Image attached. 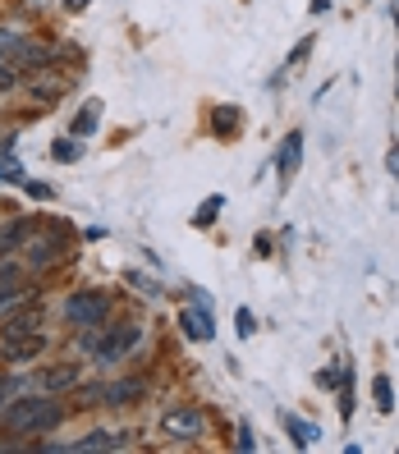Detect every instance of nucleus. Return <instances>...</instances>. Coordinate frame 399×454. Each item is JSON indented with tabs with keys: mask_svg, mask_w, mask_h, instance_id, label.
I'll list each match as a JSON object with an SVG mask.
<instances>
[{
	"mask_svg": "<svg viewBox=\"0 0 399 454\" xmlns=\"http://www.w3.org/2000/svg\"><path fill=\"white\" fill-rule=\"evenodd\" d=\"M234 326H239V335H244V340L257 331V322H253V312H248V308H239V312H234Z\"/></svg>",
	"mask_w": 399,
	"mask_h": 454,
	"instance_id": "nucleus-24",
	"label": "nucleus"
},
{
	"mask_svg": "<svg viewBox=\"0 0 399 454\" xmlns=\"http://www.w3.org/2000/svg\"><path fill=\"white\" fill-rule=\"evenodd\" d=\"M344 381V363H335V367H322V372H317V386H322V390H331V386H340Z\"/></svg>",
	"mask_w": 399,
	"mask_h": 454,
	"instance_id": "nucleus-20",
	"label": "nucleus"
},
{
	"mask_svg": "<svg viewBox=\"0 0 399 454\" xmlns=\"http://www.w3.org/2000/svg\"><path fill=\"white\" fill-rule=\"evenodd\" d=\"M221 207H225V198H221V193H211V198H207V202L198 207L193 225H211V221H216V211H221Z\"/></svg>",
	"mask_w": 399,
	"mask_h": 454,
	"instance_id": "nucleus-19",
	"label": "nucleus"
},
{
	"mask_svg": "<svg viewBox=\"0 0 399 454\" xmlns=\"http://www.w3.org/2000/svg\"><path fill=\"white\" fill-rule=\"evenodd\" d=\"M51 156H56V161H78V156H83V147L69 143V138H60L56 147H51Z\"/></svg>",
	"mask_w": 399,
	"mask_h": 454,
	"instance_id": "nucleus-21",
	"label": "nucleus"
},
{
	"mask_svg": "<svg viewBox=\"0 0 399 454\" xmlns=\"http://www.w3.org/2000/svg\"><path fill=\"white\" fill-rule=\"evenodd\" d=\"M312 42H317V37H312V33H308V37H303V42H299V51H294V56H289V69H299V65H303V60H308V56H312Z\"/></svg>",
	"mask_w": 399,
	"mask_h": 454,
	"instance_id": "nucleus-25",
	"label": "nucleus"
},
{
	"mask_svg": "<svg viewBox=\"0 0 399 454\" xmlns=\"http://www.w3.org/2000/svg\"><path fill=\"white\" fill-rule=\"evenodd\" d=\"M395 23H399V0H395Z\"/></svg>",
	"mask_w": 399,
	"mask_h": 454,
	"instance_id": "nucleus-29",
	"label": "nucleus"
},
{
	"mask_svg": "<svg viewBox=\"0 0 399 454\" xmlns=\"http://www.w3.org/2000/svg\"><path fill=\"white\" fill-rule=\"evenodd\" d=\"M138 395H147V386L138 377H129V381H111L101 390V404H133Z\"/></svg>",
	"mask_w": 399,
	"mask_h": 454,
	"instance_id": "nucleus-9",
	"label": "nucleus"
},
{
	"mask_svg": "<svg viewBox=\"0 0 399 454\" xmlns=\"http://www.w3.org/2000/svg\"><path fill=\"white\" fill-rule=\"evenodd\" d=\"M161 432H166L170 441H198V436H202V413H198V409H170V413L161 418Z\"/></svg>",
	"mask_w": 399,
	"mask_h": 454,
	"instance_id": "nucleus-4",
	"label": "nucleus"
},
{
	"mask_svg": "<svg viewBox=\"0 0 399 454\" xmlns=\"http://www.w3.org/2000/svg\"><path fill=\"white\" fill-rule=\"evenodd\" d=\"M65 5H69V10L78 14V10H88V0H65Z\"/></svg>",
	"mask_w": 399,
	"mask_h": 454,
	"instance_id": "nucleus-28",
	"label": "nucleus"
},
{
	"mask_svg": "<svg viewBox=\"0 0 399 454\" xmlns=\"http://www.w3.org/2000/svg\"><path fill=\"white\" fill-rule=\"evenodd\" d=\"M143 340V331L138 326H115L111 335H106L101 344H97V363H120L129 349H133V344H138Z\"/></svg>",
	"mask_w": 399,
	"mask_h": 454,
	"instance_id": "nucleus-6",
	"label": "nucleus"
},
{
	"mask_svg": "<svg viewBox=\"0 0 399 454\" xmlns=\"http://www.w3.org/2000/svg\"><path fill=\"white\" fill-rule=\"evenodd\" d=\"M299 166H303V133H289L285 147H280V179L289 184L299 175Z\"/></svg>",
	"mask_w": 399,
	"mask_h": 454,
	"instance_id": "nucleus-8",
	"label": "nucleus"
},
{
	"mask_svg": "<svg viewBox=\"0 0 399 454\" xmlns=\"http://www.w3.org/2000/svg\"><path fill=\"white\" fill-rule=\"evenodd\" d=\"M19 83V69H14V60H0V92H10Z\"/></svg>",
	"mask_w": 399,
	"mask_h": 454,
	"instance_id": "nucleus-23",
	"label": "nucleus"
},
{
	"mask_svg": "<svg viewBox=\"0 0 399 454\" xmlns=\"http://www.w3.org/2000/svg\"><path fill=\"white\" fill-rule=\"evenodd\" d=\"M19 271H14V266H0V308H10L14 299H19Z\"/></svg>",
	"mask_w": 399,
	"mask_h": 454,
	"instance_id": "nucleus-14",
	"label": "nucleus"
},
{
	"mask_svg": "<svg viewBox=\"0 0 399 454\" xmlns=\"http://www.w3.org/2000/svg\"><path fill=\"white\" fill-rule=\"evenodd\" d=\"M211 129H216L221 138H234V133L244 129V111H239V106H221L216 120H211Z\"/></svg>",
	"mask_w": 399,
	"mask_h": 454,
	"instance_id": "nucleus-11",
	"label": "nucleus"
},
{
	"mask_svg": "<svg viewBox=\"0 0 399 454\" xmlns=\"http://www.w3.org/2000/svg\"><path fill=\"white\" fill-rule=\"evenodd\" d=\"M372 399H377L381 413L395 409V386H390V377H377V381H372Z\"/></svg>",
	"mask_w": 399,
	"mask_h": 454,
	"instance_id": "nucleus-17",
	"label": "nucleus"
},
{
	"mask_svg": "<svg viewBox=\"0 0 399 454\" xmlns=\"http://www.w3.org/2000/svg\"><path fill=\"white\" fill-rule=\"evenodd\" d=\"M33 92H37L42 101H56V97L65 92V78H42V69H37V78H33Z\"/></svg>",
	"mask_w": 399,
	"mask_h": 454,
	"instance_id": "nucleus-18",
	"label": "nucleus"
},
{
	"mask_svg": "<svg viewBox=\"0 0 399 454\" xmlns=\"http://www.w3.org/2000/svg\"><path fill=\"white\" fill-rule=\"evenodd\" d=\"M179 326H184V335H189V340H211V335H216V331H211V317L207 312H179Z\"/></svg>",
	"mask_w": 399,
	"mask_h": 454,
	"instance_id": "nucleus-10",
	"label": "nucleus"
},
{
	"mask_svg": "<svg viewBox=\"0 0 399 454\" xmlns=\"http://www.w3.org/2000/svg\"><path fill=\"white\" fill-rule=\"evenodd\" d=\"M124 445V432H92L83 441H74L69 450H120Z\"/></svg>",
	"mask_w": 399,
	"mask_h": 454,
	"instance_id": "nucleus-12",
	"label": "nucleus"
},
{
	"mask_svg": "<svg viewBox=\"0 0 399 454\" xmlns=\"http://www.w3.org/2000/svg\"><path fill=\"white\" fill-rule=\"evenodd\" d=\"M42 354H46V335L42 331H14V335L0 340V358L5 363H33Z\"/></svg>",
	"mask_w": 399,
	"mask_h": 454,
	"instance_id": "nucleus-3",
	"label": "nucleus"
},
{
	"mask_svg": "<svg viewBox=\"0 0 399 454\" xmlns=\"http://www.w3.org/2000/svg\"><path fill=\"white\" fill-rule=\"evenodd\" d=\"M386 170L399 179V147H390V156H386Z\"/></svg>",
	"mask_w": 399,
	"mask_h": 454,
	"instance_id": "nucleus-26",
	"label": "nucleus"
},
{
	"mask_svg": "<svg viewBox=\"0 0 399 454\" xmlns=\"http://www.w3.org/2000/svg\"><path fill=\"white\" fill-rule=\"evenodd\" d=\"M28 386H33V390H42V395H60V390L78 386V363H56V367H42Z\"/></svg>",
	"mask_w": 399,
	"mask_h": 454,
	"instance_id": "nucleus-5",
	"label": "nucleus"
},
{
	"mask_svg": "<svg viewBox=\"0 0 399 454\" xmlns=\"http://www.w3.org/2000/svg\"><path fill=\"white\" fill-rule=\"evenodd\" d=\"M23 386H28V381H19V377H0V409H5V404H10V399H14Z\"/></svg>",
	"mask_w": 399,
	"mask_h": 454,
	"instance_id": "nucleus-22",
	"label": "nucleus"
},
{
	"mask_svg": "<svg viewBox=\"0 0 399 454\" xmlns=\"http://www.w3.org/2000/svg\"><path fill=\"white\" fill-rule=\"evenodd\" d=\"M239 450H253V432H248V427H239V441H234Z\"/></svg>",
	"mask_w": 399,
	"mask_h": 454,
	"instance_id": "nucleus-27",
	"label": "nucleus"
},
{
	"mask_svg": "<svg viewBox=\"0 0 399 454\" xmlns=\"http://www.w3.org/2000/svg\"><path fill=\"white\" fill-rule=\"evenodd\" d=\"M285 427H289V436H294L299 445H312L317 436H322V432H317V427H312V422H303V418H294V413H289V418H285Z\"/></svg>",
	"mask_w": 399,
	"mask_h": 454,
	"instance_id": "nucleus-16",
	"label": "nucleus"
},
{
	"mask_svg": "<svg viewBox=\"0 0 399 454\" xmlns=\"http://www.w3.org/2000/svg\"><path fill=\"white\" fill-rule=\"evenodd\" d=\"M0 60H33V51L23 46L14 33H0Z\"/></svg>",
	"mask_w": 399,
	"mask_h": 454,
	"instance_id": "nucleus-15",
	"label": "nucleus"
},
{
	"mask_svg": "<svg viewBox=\"0 0 399 454\" xmlns=\"http://www.w3.org/2000/svg\"><path fill=\"white\" fill-rule=\"evenodd\" d=\"M65 317L74 326H101L106 317H111V299H106L101 289H78L74 299L65 303Z\"/></svg>",
	"mask_w": 399,
	"mask_h": 454,
	"instance_id": "nucleus-2",
	"label": "nucleus"
},
{
	"mask_svg": "<svg viewBox=\"0 0 399 454\" xmlns=\"http://www.w3.org/2000/svg\"><path fill=\"white\" fill-rule=\"evenodd\" d=\"M60 248H65L60 234H42V239L33 234L28 244H23V262H28V266H51V262L60 257Z\"/></svg>",
	"mask_w": 399,
	"mask_h": 454,
	"instance_id": "nucleus-7",
	"label": "nucleus"
},
{
	"mask_svg": "<svg viewBox=\"0 0 399 454\" xmlns=\"http://www.w3.org/2000/svg\"><path fill=\"white\" fill-rule=\"evenodd\" d=\"M0 413H5V427H10V432H23V436H42V432H56V427H60V404H56V399H51V395H33V399H10V404L5 409H0Z\"/></svg>",
	"mask_w": 399,
	"mask_h": 454,
	"instance_id": "nucleus-1",
	"label": "nucleus"
},
{
	"mask_svg": "<svg viewBox=\"0 0 399 454\" xmlns=\"http://www.w3.org/2000/svg\"><path fill=\"white\" fill-rule=\"evenodd\" d=\"M97 120H101V101H88L83 111H78V120H74V138H88V133L97 129Z\"/></svg>",
	"mask_w": 399,
	"mask_h": 454,
	"instance_id": "nucleus-13",
	"label": "nucleus"
}]
</instances>
